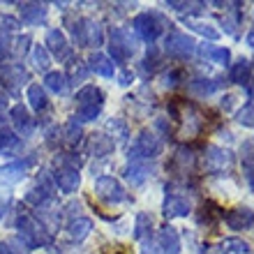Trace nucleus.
Masks as SVG:
<instances>
[{
	"label": "nucleus",
	"mask_w": 254,
	"mask_h": 254,
	"mask_svg": "<svg viewBox=\"0 0 254 254\" xmlns=\"http://www.w3.org/2000/svg\"><path fill=\"white\" fill-rule=\"evenodd\" d=\"M169 114L174 116L178 125H181V136L183 139H196L203 127V118H201V111L194 107L192 102L183 100V97H176L171 104H169Z\"/></svg>",
	"instance_id": "1"
},
{
	"label": "nucleus",
	"mask_w": 254,
	"mask_h": 254,
	"mask_svg": "<svg viewBox=\"0 0 254 254\" xmlns=\"http://www.w3.org/2000/svg\"><path fill=\"white\" fill-rule=\"evenodd\" d=\"M104 104V93L97 86H83L76 93V121L79 123H90L95 121L102 111Z\"/></svg>",
	"instance_id": "2"
},
{
	"label": "nucleus",
	"mask_w": 254,
	"mask_h": 254,
	"mask_svg": "<svg viewBox=\"0 0 254 254\" xmlns=\"http://www.w3.org/2000/svg\"><path fill=\"white\" fill-rule=\"evenodd\" d=\"M16 227L21 231V241L26 243V248H44L51 243V234L47 231V227L42 224L35 215L30 213H19Z\"/></svg>",
	"instance_id": "3"
},
{
	"label": "nucleus",
	"mask_w": 254,
	"mask_h": 254,
	"mask_svg": "<svg viewBox=\"0 0 254 254\" xmlns=\"http://www.w3.org/2000/svg\"><path fill=\"white\" fill-rule=\"evenodd\" d=\"M164 26H167V21L162 19L157 12H143L139 16H134L132 21L134 33L139 35L143 42H148V44H155V40L162 35Z\"/></svg>",
	"instance_id": "4"
},
{
	"label": "nucleus",
	"mask_w": 254,
	"mask_h": 254,
	"mask_svg": "<svg viewBox=\"0 0 254 254\" xmlns=\"http://www.w3.org/2000/svg\"><path fill=\"white\" fill-rule=\"evenodd\" d=\"M72 37L79 47H102L104 44V33H102V26L95 23L90 19H79L72 23Z\"/></svg>",
	"instance_id": "5"
},
{
	"label": "nucleus",
	"mask_w": 254,
	"mask_h": 254,
	"mask_svg": "<svg viewBox=\"0 0 254 254\" xmlns=\"http://www.w3.org/2000/svg\"><path fill=\"white\" fill-rule=\"evenodd\" d=\"M160 153H162L160 136H155L153 132L143 129V132L134 139L132 148H129V160L132 162H148V160H153V157H157Z\"/></svg>",
	"instance_id": "6"
},
{
	"label": "nucleus",
	"mask_w": 254,
	"mask_h": 254,
	"mask_svg": "<svg viewBox=\"0 0 254 254\" xmlns=\"http://www.w3.org/2000/svg\"><path fill=\"white\" fill-rule=\"evenodd\" d=\"M164 49L171 58H190V56L196 54V42L192 37H188L185 33H178V30H171L164 40Z\"/></svg>",
	"instance_id": "7"
},
{
	"label": "nucleus",
	"mask_w": 254,
	"mask_h": 254,
	"mask_svg": "<svg viewBox=\"0 0 254 254\" xmlns=\"http://www.w3.org/2000/svg\"><path fill=\"white\" fill-rule=\"evenodd\" d=\"M109 51H111V61L116 63H127L134 54L132 37L127 35L123 28H114L111 30V40H109Z\"/></svg>",
	"instance_id": "8"
},
{
	"label": "nucleus",
	"mask_w": 254,
	"mask_h": 254,
	"mask_svg": "<svg viewBox=\"0 0 254 254\" xmlns=\"http://www.w3.org/2000/svg\"><path fill=\"white\" fill-rule=\"evenodd\" d=\"M234 164V155L229 153L227 148L220 146H208L203 153V169L208 174H222Z\"/></svg>",
	"instance_id": "9"
},
{
	"label": "nucleus",
	"mask_w": 254,
	"mask_h": 254,
	"mask_svg": "<svg viewBox=\"0 0 254 254\" xmlns=\"http://www.w3.org/2000/svg\"><path fill=\"white\" fill-rule=\"evenodd\" d=\"M162 213H164V217H169V220H174V217H188V215L192 213V201L167 185V199H164Z\"/></svg>",
	"instance_id": "10"
},
{
	"label": "nucleus",
	"mask_w": 254,
	"mask_h": 254,
	"mask_svg": "<svg viewBox=\"0 0 254 254\" xmlns=\"http://www.w3.org/2000/svg\"><path fill=\"white\" fill-rule=\"evenodd\" d=\"M95 194H97L102 201H107V203H121L127 196L125 188L116 181L114 176H100V178L95 181Z\"/></svg>",
	"instance_id": "11"
},
{
	"label": "nucleus",
	"mask_w": 254,
	"mask_h": 254,
	"mask_svg": "<svg viewBox=\"0 0 254 254\" xmlns=\"http://www.w3.org/2000/svg\"><path fill=\"white\" fill-rule=\"evenodd\" d=\"M33 164H35V157H23V160L9 162V164H5V167H0V185H7V183H19Z\"/></svg>",
	"instance_id": "12"
},
{
	"label": "nucleus",
	"mask_w": 254,
	"mask_h": 254,
	"mask_svg": "<svg viewBox=\"0 0 254 254\" xmlns=\"http://www.w3.org/2000/svg\"><path fill=\"white\" fill-rule=\"evenodd\" d=\"M157 248L162 250V254H181V236H178V229L171 227V224H164V227L157 231Z\"/></svg>",
	"instance_id": "13"
},
{
	"label": "nucleus",
	"mask_w": 254,
	"mask_h": 254,
	"mask_svg": "<svg viewBox=\"0 0 254 254\" xmlns=\"http://www.w3.org/2000/svg\"><path fill=\"white\" fill-rule=\"evenodd\" d=\"M54 181L65 194H74L76 190H79V185H81V174H79V169L58 167L56 169V174H54Z\"/></svg>",
	"instance_id": "14"
},
{
	"label": "nucleus",
	"mask_w": 254,
	"mask_h": 254,
	"mask_svg": "<svg viewBox=\"0 0 254 254\" xmlns=\"http://www.w3.org/2000/svg\"><path fill=\"white\" fill-rule=\"evenodd\" d=\"M47 51L49 54H54L58 61H65L67 56H69V44H67V37L63 30L58 28H51L47 33Z\"/></svg>",
	"instance_id": "15"
},
{
	"label": "nucleus",
	"mask_w": 254,
	"mask_h": 254,
	"mask_svg": "<svg viewBox=\"0 0 254 254\" xmlns=\"http://www.w3.org/2000/svg\"><path fill=\"white\" fill-rule=\"evenodd\" d=\"M9 118H12L14 129H16L21 136H30V134H33L35 123H33V118H30V114H28V109L23 107V104H16V107H12V111H9Z\"/></svg>",
	"instance_id": "16"
},
{
	"label": "nucleus",
	"mask_w": 254,
	"mask_h": 254,
	"mask_svg": "<svg viewBox=\"0 0 254 254\" xmlns=\"http://www.w3.org/2000/svg\"><path fill=\"white\" fill-rule=\"evenodd\" d=\"M19 14L21 21L28 23V26H40L47 19V5L42 2H21L19 5Z\"/></svg>",
	"instance_id": "17"
},
{
	"label": "nucleus",
	"mask_w": 254,
	"mask_h": 254,
	"mask_svg": "<svg viewBox=\"0 0 254 254\" xmlns=\"http://www.w3.org/2000/svg\"><path fill=\"white\" fill-rule=\"evenodd\" d=\"M227 224H229V229H234V231H245V229H250L254 224V210L248 206L234 208V210L227 215Z\"/></svg>",
	"instance_id": "18"
},
{
	"label": "nucleus",
	"mask_w": 254,
	"mask_h": 254,
	"mask_svg": "<svg viewBox=\"0 0 254 254\" xmlns=\"http://www.w3.org/2000/svg\"><path fill=\"white\" fill-rule=\"evenodd\" d=\"M199 54L203 61H210V63H217V65H229L231 61V51L227 47H213V44H201Z\"/></svg>",
	"instance_id": "19"
},
{
	"label": "nucleus",
	"mask_w": 254,
	"mask_h": 254,
	"mask_svg": "<svg viewBox=\"0 0 254 254\" xmlns=\"http://www.w3.org/2000/svg\"><path fill=\"white\" fill-rule=\"evenodd\" d=\"M88 69L95 74H100V76H107V79H111L116 72L114 63H111V58L104 54H93L90 56V61H88Z\"/></svg>",
	"instance_id": "20"
},
{
	"label": "nucleus",
	"mask_w": 254,
	"mask_h": 254,
	"mask_svg": "<svg viewBox=\"0 0 254 254\" xmlns=\"http://www.w3.org/2000/svg\"><path fill=\"white\" fill-rule=\"evenodd\" d=\"M153 176V167L148 164V162H132L129 167L125 169V178L132 185H141V183L146 181V178H150Z\"/></svg>",
	"instance_id": "21"
},
{
	"label": "nucleus",
	"mask_w": 254,
	"mask_h": 254,
	"mask_svg": "<svg viewBox=\"0 0 254 254\" xmlns=\"http://www.w3.org/2000/svg\"><path fill=\"white\" fill-rule=\"evenodd\" d=\"M114 139H109L107 134H90V139H88V150L95 155V157H104L114 150Z\"/></svg>",
	"instance_id": "22"
},
{
	"label": "nucleus",
	"mask_w": 254,
	"mask_h": 254,
	"mask_svg": "<svg viewBox=\"0 0 254 254\" xmlns=\"http://www.w3.org/2000/svg\"><path fill=\"white\" fill-rule=\"evenodd\" d=\"M250 76H252V63L248 58H241L231 65V72H229V79L238 83V86H248L250 83Z\"/></svg>",
	"instance_id": "23"
},
{
	"label": "nucleus",
	"mask_w": 254,
	"mask_h": 254,
	"mask_svg": "<svg viewBox=\"0 0 254 254\" xmlns=\"http://www.w3.org/2000/svg\"><path fill=\"white\" fill-rule=\"evenodd\" d=\"M194 162H196V157H194V153L190 150V148H178V150H176V155H174L171 167L178 169V174L188 176V174H192Z\"/></svg>",
	"instance_id": "24"
},
{
	"label": "nucleus",
	"mask_w": 254,
	"mask_h": 254,
	"mask_svg": "<svg viewBox=\"0 0 254 254\" xmlns=\"http://www.w3.org/2000/svg\"><path fill=\"white\" fill-rule=\"evenodd\" d=\"M90 231H93V222L88 220V217H76V220H72L69 227H67V236H69L74 243H81L83 238H88Z\"/></svg>",
	"instance_id": "25"
},
{
	"label": "nucleus",
	"mask_w": 254,
	"mask_h": 254,
	"mask_svg": "<svg viewBox=\"0 0 254 254\" xmlns=\"http://www.w3.org/2000/svg\"><path fill=\"white\" fill-rule=\"evenodd\" d=\"M28 102H30V107L35 111H44L49 107V97H47V90L40 86V83H30L28 86Z\"/></svg>",
	"instance_id": "26"
},
{
	"label": "nucleus",
	"mask_w": 254,
	"mask_h": 254,
	"mask_svg": "<svg viewBox=\"0 0 254 254\" xmlns=\"http://www.w3.org/2000/svg\"><path fill=\"white\" fill-rule=\"evenodd\" d=\"M150 234H153V217L148 213H139L136 215V224H134V238L146 243L150 241Z\"/></svg>",
	"instance_id": "27"
},
{
	"label": "nucleus",
	"mask_w": 254,
	"mask_h": 254,
	"mask_svg": "<svg viewBox=\"0 0 254 254\" xmlns=\"http://www.w3.org/2000/svg\"><path fill=\"white\" fill-rule=\"evenodd\" d=\"M220 252L222 254H254L250 243L241 241V238H224L220 243Z\"/></svg>",
	"instance_id": "28"
},
{
	"label": "nucleus",
	"mask_w": 254,
	"mask_h": 254,
	"mask_svg": "<svg viewBox=\"0 0 254 254\" xmlns=\"http://www.w3.org/2000/svg\"><path fill=\"white\" fill-rule=\"evenodd\" d=\"M222 88V81L220 79H194L190 83V90L196 95H210L215 90H220Z\"/></svg>",
	"instance_id": "29"
},
{
	"label": "nucleus",
	"mask_w": 254,
	"mask_h": 254,
	"mask_svg": "<svg viewBox=\"0 0 254 254\" xmlns=\"http://www.w3.org/2000/svg\"><path fill=\"white\" fill-rule=\"evenodd\" d=\"M44 88H49L51 93L61 95L67 90V76L63 72H47L44 76Z\"/></svg>",
	"instance_id": "30"
},
{
	"label": "nucleus",
	"mask_w": 254,
	"mask_h": 254,
	"mask_svg": "<svg viewBox=\"0 0 254 254\" xmlns=\"http://www.w3.org/2000/svg\"><path fill=\"white\" fill-rule=\"evenodd\" d=\"M63 134H65V141L69 143V146H76V143L81 141V136H83L81 123L76 121V118H69V121L65 123V127H63Z\"/></svg>",
	"instance_id": "31"
},
{
	"label": "nucleus",
	"mask_w": 254,
	"mask_h": 254,
	"mask_svg": "<svg viewBox=\"0 0 254 254\" xmlns=\"http://www.w3.org/2000/svg\"><path fill=\"white\" fill-rule=\"evenodd\" d=\"M5 79H7V83H9L12 88L23 86V83L28 81V72L21 65H9L5 69Z\"/></svg>",
	"instance_id": "32"
},
{
	"label": "nucleus",
	"mask_w": 254,
	"mask_h": 254,
	"mask_svg": "<svg viewBox=\"0 0 254 254\" xmlns=\"http://www.w3.org/2000/svg\"><path fill=\"white\" fill-rule=\"evenodd\" d=\"M30 61H33V65L37 67L40 72H44V69L49 67V63H51L47 47H42V44H35V47H33V54H30Z\"/></svg>",
	"instance_id": "33"
},
{
	"label": "nucleus",
	"mask_w": 254,
	"mask_h": 254,
	"mask_svg": "<svg viewBox=\"0 0 254 254\" xmlns=\"http://www.w3.org/2000/svg\"><path fill=\"white\" fill-rule=\"evenodd\" d=\"M51 199V192H49V188H44V185H40V188H33L30 192L26 194V201L28 203H33V206H44L47 201Z\"/></svg>",
	"instance_id": "34"
},
{
	"label": "nucleus",
	"mask_w": 254,
	"mask_h": 254,
	"mask_svg": "<svg viewBox=\"0 0 254 254\" xmlns=\"http://www.w3.org/2000/svg\"><path fill=\"white\" fill-rule=\"evenodd\" d=\"M188 26L192 28L194 33L203 35V37H208V40H217V37H220V30L213 28L210 23H203V21H188Z\"/></svg>",
	"instance_id": "35"
},
{
	"label": "nucleus",
	"mask_w": 254,
	"mask_h": 254,
	"mask_svg": "<svg viewBox=\"0 0 254 254\" xmlns=\"http://www.w3.org/2000/svg\"><path fill=\"white\" fill-rule=\"evenodd\" d=\"M107 129L111 134H114L118 141H125L127 136H129V129H127V123L123 121V118H114V121H109Z\"/></svg>",
	"instance_id": "36"
},
{
	"label": "nucleus",
	"mask_w": 254,
	"mask_h": 254,
	"mask_svg": "<svg viewBox=\"0 0 254 254\" xmlns=\"http://www.w3.org/2000/svg\"><path fill=\"white\" fill-rule=\"evenodd\" d=\"M236 121L241 123V125H245V127H254V100L248 102V104H245V107L238 111Z\"/></svg>",
	"instance_id": "37"
},
{
	"label": "nucleus",
	"mask_w": 254,
	"mask_h": 254,
	"mask_svg": "<svg viewBox=\"0 0 254 254\" xmlns=\"http://www.w3.org/2000/svg\"><path fill=\"white\" fill-rule=\"evenodd\" d=\"M69 76L74 79V83H76V81H86L88 65H83L81 61H72V63H69Z\"/></svg>",
	"instance_id": "38"
},
{
	"label": "nucleus",
	"mask_w": 254,
	"mask_h": 254,
	"mask_svg": "<svg viewBox=\"0 0 254 254\" xmlns=\"http://www.w3.org/2000/svg\"><path fill=\"white\" fill-rule=\"evenodd\" d=\"M28 44H30V37H28V35H21V37H16V42H14L12 44V49H9V51H14V56H16V58H23V56L28 54Z\"/></svg>",
	"instance_id": "39"
},
{
	"label": "nucleus",
	"mask_w": 254,
	"mask_h": 254,
	"mask_svg": "<svg viewBox=\"0 0 254 254\" xmlns=\"http://www.w3.org/2000/svg\"><path fill=\"white\" fill-rule=\"evenodd\" d=\"M213 210H215V206H213V203H206V206L201 208V213H199V224H206V227H213V224H215V220H217V217H213Z\"/></svg>",
	"instance_id": "40"
},
{
	"label": "nucleus",
	"mask_w": 254,
	"mask_h": 254,
	"mask_svg": "<svg viewBox=\"0 0 254 254\" xmlns=\"http://www.w3.org/2000/svg\"><path fill=\"white\" fill-rule=\"evenodd\" d=\"M12 146H16V136H14L7 127L0 125V150H2V148H12Z\"/></svg>",
	"instance_id": "41"
},
{
	"label": "nucleus",
	"mask_w": 254,
	"mask_h": 254,
	"mask_svg": "<svg viewBox=\"0 0 254 254\" xmlns=\"http://www.w3.org/2000/svg\"><path fill=\"white\" fill-rule=\"evenodd\" d=\"M21 23L9 14H0V33H7V30H16Z\"/></svg>",
	"instance_id": "42"
},
{
	"label": "nucleus",
	"mask_w": 254,
	"mask_h": 254,
	"mask_svg": "<svg viewBox=\"0 0 254 254\" xmlns=\"http://www.w3.org/2000/svg\"><path fill=\"white\" fill-rule=\"evenodd\" d=\"M178 79H181V72L178 69H169V72L162 74V86L174 88V86H178Z\"/></svg>",
	"instance_id": "43"
},
{
	"label": "nucleus",
	"mask_w": 254,
	"mask_h": 254,
	"mask_svg": "<svg viewBox=\"0 0 254 254\" xmlns=\"http://www.w3.org/2000/svg\"><path fill=\"white\" fill-rule=\"evenodd\" d=\"M9 49H12V44H9V37H7V33H0V61H2V58L9 54Z\"/></svg>",
	"instance_id": "44"
},
{
	"label": "nucleus",
	"mask_w": 254,
	"mask_h": 254,
	"mask_svg": "<svg viewBox=\"0 0 254 254\" xmlns=\"http://www.w3.org/2000/svg\"><path fill=\"white\" fill-rule=\"evenodd\" d=\"M141 254H162V250L157 248V243L146 241V243H143V250H141Z\"/></svg>",
	"instance_id": "45"
},
{
	"label": "nucleus",
	"mask_w": 254,
	"mask_h": 254,
	"mask_svg": "<svg viewBox=\"0 0 254 254\" xmlns=\"http://www.w3.org/2000/svg\"><path fill=\"white\" fill-rule=\"evenodd\" d=\"M132 79H134V76H132L129 72H123V74H121V81H118V83H121V86H129V83H132Z\"/></svg>",
	"instance_id": "46"
},
{
	"label": "nucleus",
	"mask_w": 254,
	"mask_h": 254,
	"mask_svg": "<svg viewBox=\"0 0 254 254\" xmlns=\"http://www.w3.org/2000/svg\"><path fill=\"white\" fill-rule=\"evenodd\" d=\"M0 254H16L12 250V245H9V243H0Z\"/></svg>",
	"instance_id": "47"
},
{
	"label": "nucleus",
	"mask_w": 254,
	"mask_h": 254,
	"mask_svg": "<svg viewBox=\"0 0 254 254\" xmlns=\"http://www.w3.org/2000/svg\"><path fill=\"white\" fill-rule=\"evenodd\" d=\"M231 104H234V97H231V95H227V97L222 100V109H229Z\"/></svg>",
	"instance_id": "48"
},
{
	"label": "nucleus",
	"mask_w": 254,
	"mask_h": 254,
	"mask_svg": "<svg viewBox=\"0 0 254 254\" xmlns=\"http://www.w3.org/2000/svg\"><path fill=\"white\" fill-rule=\"evenodd\" d=\"M7 213V201H5V203H0V220H2V215H5Z\"/></svg>",
	"instance_id": "49"
},
{
	"label": "nucleus",
	"mask_w": 254,
	"mask_h": 254,
	"mask_svg": "<svg viewBox=\"0 0 254 254\" xmlns=\"http://www.w3.org/2000/svg\"><path fill=\"white\" fill-rule=\"evenodd\" d=\"M5 107H7V97L2 95V97H0V109H5Z\"/></svg>",
	"instance_id": "50"
},
{
	"label": "nucleus",
	"mask_w": 254,
	"mask_h": 254,
	"mask_svg": "<svg viewBox=\"0 0 254 254\" xmlns=\"http://www.w3.org/2000/svg\"><path fill=\"white\" fill-rule=\"evenodd\" d=\"M248 44H250V47H254V33L248 35Z\"/></svg>",
	"instance_id": "51"
}]
</instances>
